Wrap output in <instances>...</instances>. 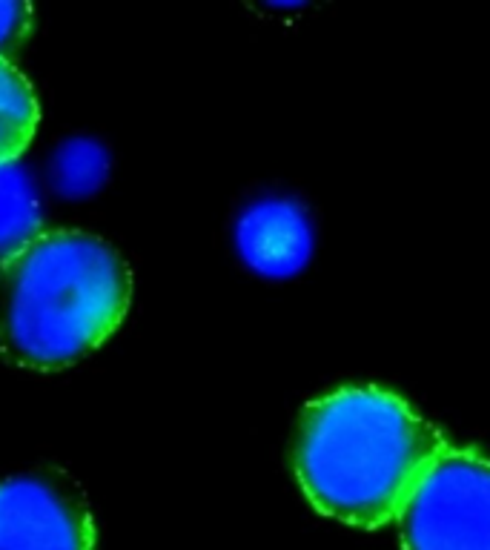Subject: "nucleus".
<instances>
[{"label": "nucleus", "mask_w": 490, "mask_h": 550, "mask_svg": "<svg viewBox=\"0 0 490 550\" xmlns=\"http://www.w3.org/2000/svg\"><path fill=\"white\" fill-rule=\"evenodd\" d=\"M32 32V6L18 0H0V58L9 61Z\"/></svg>", "instance_id": "obj_9"}, {"label": "nucleus", "mask_w": 490, "mask_h": 550, "mask_svg": "<svg viewBox=\"0 0 490 550\" xmlns=\"http://www.w3.org/2000/svg\"><path fill=\"white\" fill-rule=\"evenodd\" d=\"M43 212L29 172L9 164L0 167V281L12 261L43 233Z\"/></svg>", "instance_id": "obj_6"}, {"label": "nucleus", "mask_w": 490, "mask_h": 550, "mask_svg": "<svg viewBox=\"0 0 490 550\" xmlns=\"http://www.w3.org/2000/svg\"><path fill=\"white\" fill-rule=\"evenodd\" d=\"M235 247L258 275L290 278L313 255L310 215L293 198H261L241 212Z\"/></svg>", "instance_id": "obj_5"}, {"label": "nucleus", "mask_w": 490, "mask_h": 550, "mask_svg": "<svg viewBox=\"0 0 490 550\" xmlns=\"http://www.w3.org/2000/svg\"><path fill=\"white\" fill-rule=\"evenodd\" d=\"M445 447L442 430L405 399L382 387H341L304 407L293 470L319 513L376 530L399 516Z\"/></svg>", "instance_id": "obj_1"}, {"label": "nucleus", "mask_w": 490, "mask_h": 550, "mask_svg": "<svg viewBox=\"0 0 490 550\" xmlns=\"http://www.w3.org/2000/svg\"><path fill=\"white\" fill-rule=\"evenodd\" d=\"M132 273L121 253L86 230H49L3 275L0 347L29 370H64L121 327Z\"/></svg>", "instance_id": "obj_2"}, {"label": "nucleus", "mask_w": 490, "mask_h": 550, "mask_svg": "<svg viewBox=\"0 0 490 550\" xmlns=\"http://www.w3.org/2000/svg\"><path fill=\"white\" fill-rule=\"evenodd\" d=\"M38 98L23 72L6 58H0V167L21 158L38 129Z\"/></svg>", "instance_id": "obj_7"}, {"label": "nucleus", "mask_w": 490, "mask_h": 550, "mask_svg": "<svg viewBox=\"0 0 490 550\" xmlns=\"http://www.w3.org/2000/svg\"><path fill=\"white\" fill-rule=\"evenodd\" d=\"M405 550H490V459L445 447L396 516Z\"/></svg>", "instance_id": "obj_3"}, {"label": "nucleus", "mask_w": 490, "mask_h": 550, "mask_svg": "<svg viewBox=\"0 0 490 550\" xmlns=\"http://www.w3.org/2000/svg\"><path fill=\"white\" fill-rule=\"evenodd\" d=\"M0 550H95L84 493L55 470L0 482Z\"/></svg>", "instance_id": "obj_4"}, {"label": "nucleus", "mask_w": 490, "mask_h": 550, "mask_svg": "<svg viewBox=\"0 0 490 550\" xmlns=\"http://www.w3.org/2000/svg\"><path fill=\"white\" fill-rule=\"evenodd\" d=\"M109 161L104 147L92 138L66 141L52 158V181L66 195L95 192L107 178Z\"/></svg>", "instance_id": "obj_8"}]
</instances>
